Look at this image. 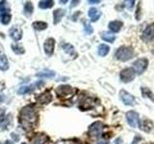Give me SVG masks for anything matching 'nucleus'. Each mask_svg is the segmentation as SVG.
<instances>
[{
    "instance_id": "obj_1",
    "label": "nucleus",
    "mask_w": 154,
    "mask_h": 144,
    "mask_svg": "<svg viewBox=\"0 0 154 144\" xmlns=\"http://www.w3.org/2000/svg\"><path fill=\"white\" fill-rule=\"evenodd\" d=\"M38 121V113L33 106H26L20 110L19 122L23 128H32Z\"/></svg>"
},
{
    "instance_id": "obj_2",
    "label": "nucleus",
    "mask_w": 154,
    "mask_h": 144,
    "mask_svg": "<svg viewBox=\"0 0 154 144\" xmlns=\"http://www.w3.org/2000/svg\"><path fill=\"white\" fill-rule=\"evenodd\" d=\"M134 57V49L130 46H120L115 53V58L120 62H127Z\"/></svg>"
},
{
    "instance_id": "obj_3",
    "label": "nucleus",
    "mask_w": 154,
    "mask_h": 144,
    "mask_svg": "<svg viewBox=\"0 0 154 144\" xmlns=\"http://www.w3.org/2000/svg\"><path fill=\"white\" fill-rule=\"evenodd\" d=\"M147 65H148V60L146 58H140V59L136 60L133 62V69L135 71V73L141 75L147 68Z\"/></svg>"
},
{
    "instance_id": "obj_4",
    "label": "nucleus",
    "mask_w": 154,
    "mask_h": 144,
    "mask_svg": "<svg viewBox=\"0 0 154 144\" xmlns=\"http://www.w3.org/2000/svg\"><path fill=\"white\" fill-rule=\"evenodd\" d=\"M135 76H136V73L132 67H126L120 71L119 79L123 83H130L135 79Z\"/></svg>"
},
{
    "instance_id": "obj_5",
    "label": "nucleus",
    "mask_w": 154,
    "mask_h": 144,
    "mask_svg": "<svg viewBox=\"0 0 154 144\" xmlns=\"http://www.w3.org/2000/svg\"><path fill=\"white\" fill-rule=\"evenodd\" d=\"M103 129H104L103 123L100 121H96L89 127V134L91 136L98 137L100 136V134H102Z\"/></svg>"
},
{
    "instance_id": "obj_6",
    "label": "nucleus",
    "mask_w": 154,
    "mask_h": 144,
    "mask_svg": "<svg viewBox=\"0 0 154 144\" xmlns=\"http://www.w3.org/2000/svg\"><path fill=\"white\" fill-rule=\"evenodd\" d=\"M127 123L131 126L132 128H137L140 124V119H139V113L134 112V110H129L125 114Z\"/></svg>"
},
{
    "instance_id": "obj_7",
    "label": "nucleus",
    "mask_w": 154,
    "mask_h": 144,
    "mask_svg": "<svg viewBox=\"0 0 154 144\" xmlns=\"http://www.w3.org/2000/svg\"><path fill=\"white\" fill-rule=\"evenodd\" d=\"M154 38V23H150L144 28L142 34V40L146 42L152 40Z\"/></svg>"
},
{
    "instance_id": "obj_8",
    "label": "nucleus",
    "mask_w": 154,
    "mask_h": 144,
    "mask_svg": "<svg viewBox=\"0 0 154 144\" xmlns=\"http://www.w3.org/2000/svg\"><path fill=\"white\" fill-rule=\"evenodd\" d=\"M43 85H45V83L43 82H41V81H38L36 82V83H34L30 86H21L20 88H19L17 90V94H26L28 92H30V91L32 90H35L38 88H41V86H42Z\"/></svg>"
},
{
    "instance_id": "obj_9",
    "label": "nucleus",
    "mask_w": 154,
    "mask_h": 144,
    "mask_svg": "<svg viewBox=\"0 0 154 144\" xmlns=\"http://www.w3.org/2000/svg\"><path fill=\"white\" fill-rule=\"evenodd\" d=\"M119 95H120V99H122L124 105L133 106L135 104V97L131 93L127 92V91H125L124 89H122L119 92Z\"/></svg>"
},
{
    "instance_id": "obj_10",
    "label": "nucleus",
    "mask_w": 154,
    "mask_h": 144,
    "mask_svg": "<svg viewBox=\"0 0 154 144\" xmlns=\"http://www.w3.org/2000/svg\"><path fill=\"white\" fill-rule=\"evenodd\" d=\"M54 47H55V40L52 38H47L45 41V44H43V49H45V54L48 57H51L54 53Z\"/></svg>"
},
{
    "instance_id": "obj_11",
    "label": "nucleus",
    "mask_w": 154,
    "mask_h": 144,
    "mask_svg": "<svg viewBox=\"0 0 154 144\" xmlns=\"http://www.w3.org/2000/svg\"><path fill=\"white\" fill-rule=\"evenodd\" d=\"M72 88L69 85H62L59 86L56 88V94L59 96V97H64V96H67L72 93Z\"/></svg>"
},
{
    "instance_id": "obj_12",
    "label": "nucleus",
    "mask_w": 154,
    "mask_h": 144,
    "mask_svg": "<svg viewBox=\"0 0 154 144\" xmlns=\"http://www.w3.org/2000/svg\"><path fill=\"white\" fill-rule=\"evenodd\" d=\"M9 35L14 41H18L22 38V30L18 26H13L9 30Z\"/></svg>"
},
{
    "instance_id": "obj_13",
    "label": "nucleus",
    "mask_w": 154,
    "mask_h": 144,
    "mask_svg": "<svg viewBox=\"0 0 154 144\" xmlns=\"http://www.w3.org/2000/svg\"><path fill=\"white\" fill-rule=\"evenodd\" d=\"M49 138L45 134H37L31 139L32 144H47Z\"/></svg>"
},
{
    "instance_id": "obj_14",
    "label": "nucleus",
    "mask_w": 154,
    "mask_h": 144,
    "mask_svg": "<svg viewBox=\"0 0 154 144\" xmlns=\"http://www.w3.org/2000/svg\"><path fill=\"white\" fill-rule=\"evenodd\" d=\"M37 101L40 104H42V105H46L48 103H50L52 101V95L49 91H45L43 93L40 94L37 97Z\"/></svg>"
},
{
    "instance_id": "obj_15",
    "label": "nucleus",
    "mask_w": 154,
    "mask_h": 144,
    "mask_svg": "<svg viewBox=\"0 0 154 144\" xmlns=\"http://www.w3.org/2000/svg\"><path fill=\"white\" fill-rule=\"evenodd\" d=\"M122 25H123V23L120 20H113L109 23L108 27L113 33H119L120 31V29H122Z\"/></svg>"
},
{
    "instance_id": "obj_16",
    "label": "nucleus",
    "mask_w": 154,
    "mask_h": 144,
    "mask_svg": "<svg viewBox=\"0 0 154 144\" xmlns=\"http://www.w3.org/2000/svg\"><path fill=\"white\" fill-rule=\"evenodd\" d=\"M88 14H89V16L91 18V20L94 22V21H97L98 19L100 18V16H101V12L99 11V10L96 9V8H91L89 10Z\"/></svg>"
},
{
    "instance_id": "obj_17",
    "label": "nucleus",
    "mask_w": 154,
    "mask_h": 144,
    "mask_svg": "<svg viewBox=\"0 0 154 144\" xmlns=\"http://www.w3.org/2000/svg\"><path fill=\"white\" fill-rule=\"evenodd\" d=\"M66 12L64 11L63 9H57L55 10L54 12H53V17H54V21H53V23L54 24H58L61 20L63 16H65Z\"/></svg>"
},
{
    "instance_id": "obj_18",
    "label": "nucleus",
    "mask_w": 154,
    "mask_h": 144,
    "mask_svg": "<svg viewBox=\"0 0 154 144\" xmlns=\"http://www.w3.org/2000/svg\"><path fill=\"white\" fill-rule=\"evenodd\" d=\"M9 69V62L6 55L0 54V70L6 71Z\"/></svg>"
},
{
    "instance_id": "obj_19",
    "label": "nucleus",
    "mask_w": 154,
    "mask_h": 144,
    "mask_svg": "<svg viewBox=\"0 0 154 144\" xmlns=\"http://www.w3.org/2000/svg\"><path fill=\"white\" fill-rule=\"evenodd\" d=\"M152 126H153L152 122L148 119H143V121L140 124L141 130H143V131H144V132H149L150 130H152V128H153Z\"/></svg>"
},
{
    "instance_id": "obj_20",
    "label": "nucleus",
    "mask_w": 154,
    "mask_h": 144,
    "mask_svg": "<svg viewBox=\"0 0 154 144\" xmlns=\"http://www.w3.org/2000/svg\"><path fill=\"white\" fill-rule=\"evenodd\" d=\"M101 38H102L104 41L113 42L116 40V36L113 33H110V32H102L101 33Z\"/></svg>"
},
{
    "instance_id": "obj_21",
    "label": "nucleus",
    "mask_w": 154,
    "mask_h": 144,
    "mask_svg": "<svg viewBox=\"0 0 154 144\" xmlns=\"http://www.w3.org/2000/svg\"><path fill=\"white\" fill-rule=\"evenodd\" d=\"M47 23L45 21H35L32 23V27L35 29V30L38 31H42V30H45L47 28Z\"/></svg>"
},
{
    "instance_id": "obj_22",
    "label": "nucleus",
    "mask_w": 154,
    "mask_h": 144,
    "mask_svg": "<svg viewBox=\"0 0 154 144\" xmlns=\"http://www.w3.org/2000/svg\"><path fill=\"white\" fill-rule=\"evenodd\" d=\"M97 52L100 57H105V56H107L108 53L110 52V47L107 44H100L98 46Z\"/></svg>"
},
{
    "instance_id": "obj_23",
    "label": "nucleus",
    "mask_w": 154,
    "mask_h": 144,
    "mask_svg": "<svg viewBox=\"0 0 154 144\" xmlns=\"http://www.w3.org/2000/svg\"><path fill=\"white\" fill-rule=\"evenodd\" d=\"M11 18H12V16L9 13L3 12L1 14H0V21H1V23L4 24V25L9 24L10 21H11Z\"/></svg>"
},
{
    "instance_id": "obj_24",
    "label": "nucleus",
    "mask_w": 154,
    "mask_h": 144,
    "mask_svg": "<svg viewBox=\"0 0 154 144\" xmlns=\"http://www.w3.org/2000/svg\"><path fill=\"white\" fill-rule=\"evenodd\" d=\"M54 6V1L51 0H43V1L38 2V7L41 9H50Z\"/></svg>"
},
{
    "instance_id": "obj_25",
    "label": "nucleus",
    "mask_w": 154,
    "mask_h": 144,
    "mask_svg": "<svg viewBox=\"0 0 154 144\" xmlns=\"http://www.w3.org/2000/svg\"><path fill=\"white\" fill-rule=\"evenodd\" d=\"M34 12V7H33V4L31 2H26L24 4V14H26V16H30Z\"/></svg>"
},
{
    "instance_id": "obj_26",
    "label": "nucleus",
    "mask_w": 154,
    "mask_h": 144,
    "mask_svg": "<svg viewBox=\"0 0 154 144\" xmlns=\"http://www.w3.org/2000/svg\"><path fill=\"white\" fill-rule=\"evenodd\" d=\"M62 48L65 50V52H66L67 54L69 55H73L74 54V47L72 46L69 43H64V44H62Z\"/></svg>"
},
{
    "instance_id": "obj_27",
    "label": "nucleus",
    "mask_w": 154,
    "mask_h": 144,
    "mask_svg": "<svg viewBox=\"0 0 154 144\" xmlns=\"http://www.w3.org/2000/svg\"><path fill=\"white\" fill-rule=\"evenodd\" d=\"M12 50L17 55H21V54H23L24 52H25L24 48L20 44H17H17H12Z\"/></svg>"
},
{
    "instance_id": "obj_28",
    "label": "nucleus",
    "mask_w": 154,
    "mask_h": 144,
    "mask_svg": "<svg viewBox=\"0 0 154 144\" xmlns=\"http://www.w3.org/2000/svg\"><path fill=\"white\" fill-rule=\"evenodd\" d=\"M142 93H143V96L151 99L154 102V94L151 92L150 89H148L147 88H142Z\"/></svg>"
},
{
    "instance_id": "obj_29",
    "label": "nucleus",
    "mask_w": 154,
    "mask_h": 144,
    "mask_svg": "<svg viewBox=\"0 0 154 144\" xmlns=\"http://www.w3.org/2000/svg\"><path fill=\"white\" fill-rule=\"evenodd\" d=\"M37 76L38 77H45V78H52L55 76V72L53 71H48V72H42V73L38 74Z\"/></svg>"
},
{
    "instance_id": "obj_30",
    "label": "nucleus",
    "mask_w": 154,
    "mask_h": 144,
    "mask_svg": "<svg viewBox=\"0 0 154 144\" xmlns=\"http://www.w3.org/2000/svg\"><path fill=\"white\" fill-rule=\"evenodd\" d=\"M84 26H85L84 29H85V32H86L87 35H91V34H93L94 29H93V27H91L89 23L85 22V23H84Z\"/></svg>"
},
{
    "instance_id": "obj_31",
    "label": "nucleus",
    "mask_w": 154,
    "mask_h": 144,
    "mask_svg": "<svg viewBox=\"0 0 154 144\" xmlns=\"http://www.w3.org/2000/svg\"><path fill=\"white\" fill-rule=\"evenodd\" d=\"M134 4H135V1H125V6L129 10H131L134 7Z\"/></svg>"
},
{
    "instance_id": "obj_32",
    "label": "nucleus",
    "mask_w": 154,
    "mask_h": 144,
    "mask_svg": "<svg viewBox=\"0 0 154 144\" xmlns=\"http://www.w3.org/2000/svg\"><path fill=\"white\" fill-rule=\"evenodd\" d=\"M5 4H6V1H1V2H0V12H2L3 10H4ZM3 12H4V11H3Z\"/></svg>"
},
{
    "instance_id": "obj_33",
    "label": "nucleus",
    "mask_w": 154,
    "mask_h": 144,
    "mask_svg": "<svg viewBox=\"0 0 154 144\" xmlns=\"http://www.w3.org/2000/svg\"><path fill=\"white\" fill-rule=\"evenodd\" d=\"M88 3L89 4H98V3H100V0H89Z\"/></svg>"
},
{
    "instance_id": "obj_34",
    "label": "nucleus",
    "mask_w": 154,
    "mask_h": 144,
    "mask_svg": "<svg viewBox=\"0 0 154 144\" xmlns=\"http://www.w3.org/2000/svg\"><path fill=\"white\" fill-rule=\"evenodd\" d=\"M97 144H109V142H106V141H101V142H98Z\"/></svg>"
},
{
    "instance_id": "obj_35",
    "label": "nucleus",
    "mask_w": 154,
    "mask_h": 144,
    "mask_svg": "<svg viewBox=\"0 0 154 144\" xmlns=\"http://www.w3.org/2000/svg\"><path fill=\"white\" fill-rule=\"evenodd\" d=\"M4 144H14L13 142H11V141H9V140H7L6 142H5Z\"/></svg>"
},
{
    "instance_id": "obj_36",
    "label": "nucleus",
    "mask_w": 154,
    "mask_h": 144,
    "mask_svg": "<svg viewBox=\"0 0 154 144\" xmlns=\"http://www.w3.org/2000/svg\"><path fill=\"white\" fill-rule=\"evenodd\" d=\"M21 144H27V143H25V142H23V143H21Z\"/></svg>"
}]
</instances>
